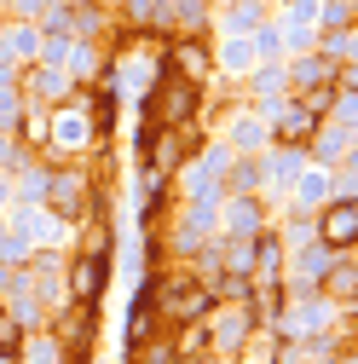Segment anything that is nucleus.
<instances>
[{"instance_id": "f257e3e1", "label": "nucleus", "mask_w": 358, "mask_h": 364, "mask_svg": "<svg viewBox=\"0 0 358 364\" xmlns=\"http://www.w3.org/2000/svg\"><path fill=\"white\" fill-rule=\"evenodd\" d=\"M202 330H208V353H214V358L237 364V358H243V347H249V336H254L260 324H254L249 301H214V306H208V318H202Z\"/></svg>"}, {"instance_id": "423d86ee", "label": "nucleus", "mask_w": 358, "mask_h": 364, "mask_svg": "<svg viewBox=\"0 0 358 364\" xmlns=\"http://www.w3.org/2000/svg\"><path fill=\"white\" fill-rule=\"evenodd\" d=\"M6 232H12V237H23L29 249H58V237L70 232V225H64L47 203H18V208L6 214Z\"/></svg>"}, {"instance_id": "473e14b6", "label": "nucleus", "mask_w": 358, "mask_h": 364, "mask_svg": "<svg viewBox=\"0 0 358 364\" xmlns=\"http://www.w3.org/2000/svg\"><path fill=\"white\" fill-rule=\"evenodd\" d=\"M208 6H214V0H208Z\"/></svg>"}, {"instance_id": "6e6552de", "label": "nucleus", "mask_w": 358, "mask_h": 364, "mask_svg": "<svg viewBox=\"0 0 358 364\" xmlns=\"http://www.w3.org/2000/svg\"><path fill=\"white\" fill-rule=\"evenodd\" d=\"M318 243L324 249H352V237H358V203L352 197H330L324 208H318Z\"/></svg>"}, {"instance_id": "6ab92c4d", "label": "nucleus", "mask_w": 358, "mask_h": 364, "mask_svg": "<svg viewBox=\"0 0 358 364\" xmlns=\"http://www.w3.org/2000/svg\"><path fill=\"white\" fill-rule=\"evenodd\" d=\"M162 29L202 35L208 29V0H162Z\"/></svg>"}, {"instance_id": "20e7f679", "label": "nucleus", "mask_w": 358, "mask_h": 364, "mask_svg": "<svg viewBox=\"0 0 358 364\" xmlns=\"http://www.w3.org/2000/svg\"><path fill=\"white\" fill-rule=\"evenodd\" d=\"M93 197H99V186H93L87 173L53 162V173H47V197H40V203H47V208L70 225V232H75V225H87V214H93Z\"/></svg>"}, {"instance_id": "bb28decb", "label": "nucleus", "mask_w": 358, "mask_h": 364, "mask_svg": "<svg viewBox=\"0 0 358 364\" xmlns=\"http://www.w3.org/2000/svg\"><path fill=\"white\" fill-rule=\"evenodd\" d=\"M18 353H23V324L0 306V358H18Z\"/></svg>"}, {"instance_id": "ddd939ff", "label": "nucleus", "mask_w": 358, "mask_h": 364, "mask_svg": "<svg viewBox=\"0 0 358 364\" xmlns=\"http://www.w3.org/2000/svg\"><path fill=\"white\" fill-rule=\"evenodd\" d=\"M272 23L283 29V47H289V53L312 47V35H318V0H289Z\"/></svg>"}, {"instance_id": "5701e85b", "label": "nucleus", "mask_w": 358, "mask_h": 364, "mask_svg": "<svg viewBox=\"0 0 358 364\" xmlns=\"http://www.w3.org/2000/svg\"><path fill=\"white\" fill-rule=\"evenodd\" d=\"M249 53H254V64H283V58H289V47H283V29H278L272 18H266V23L249 35Z\"/></svg>"}, {"instance_id": "0eeeda50", "label": "nucleus", "mask_w": 358, "mask_h": 364, "mask_svg": "<svg viewBox=\"0 0 358 364\" xmlns=\"http://www.w3.org/2000/svg\"><path fill=\"white\" fill-rule=\"evenodd\" d=\"M254 232H266L260 191H226L219 197V237H254Z\"/></svg>"}, {"instance_id": "4be33fe9", "label": "nucleus", "mask_w": 358, "mask_h": 364, "mask_svg": "<svg viewBox=\"0 0 358 364\" xmlns=\"http://www.w3.org/2000/svg\"><path fill=\"white\" fill-rule=\"evenodd\" d=\"M266 18V0H226V35H254Z\"/></svg>"}, {"instance_id": "c756f323", "label": "nucleus", "mask_w": 358, "mask_h": 364, "mask_svg": "<svg viewBox=\"0 0 358 364\" xmlns=\"http://www.w3.org/2000/svg\"><path fill=\"white\" fill-rule=\"evenodd\" d=\"M12 278H18V266H6V260H0V295L12 289Z\"/></svg>"}, {"instance_id": "dca6fc26", "label": "nucleus", "mask_w": 358, "mask_h": 364, "mask_svg": "<svg viewBox=\"0 0 358 364\" xmlns=\"http://www.w3.org/2000/svg\"><path fill=\"white\" fill-rule=\"evenodd\" d=\"M254 289H278L283 284V237L278 232H254Z\"/></svg>"}, {"instance_id": "412c9836", "label": "nucleus", "mask_w": 358, "mask_h": 364, "mask_svg": "<svg viewBox=\"0 0 358 364\" xmlns=\"http://www.w3.org/2000/svg\"><path fill=\"white\" fill-rule=\"evenodd\" d=\"M312 41H318V53H324L330 64H352V53H358V23H341V29H318Z\"/></svg>"}, {"instance_id": "b1692460", "label": "nucleus", "mask_w": 358, "mask_h": 364, "mask_svg": "<svg viewBox=\"0 0 358 364\" xmlns=\"http://www.w3.org/2000/svg\"><path fill=\"white\" fill-rule=\"evenodd\" d=\"M127 364H179V358H173V341L168 336H145V341L127 347Z\"/></svg>"}, {"instance_id": "f3484780", "label": "nucleus", "mask_w": 358, "mask_h": 364, "mask_svg": "<svg viewBox=\"0 0 358 364\" xmlns=\"http://www.w3.org/2000/svg\"><path fill=\"white\" fill-rule=\"evenodd\" d=\"M116 29L121 35H156L162 29V0H116Z\"/></svg>"}, {"instance_id": "a211bd4d", "label": "nucleus", "mask_w": 358, "mask_h": 364, "mask_svg": "<svg viewBox=\"0 0 358 364\" xmlns=\"http://www.w3.org/2000/svg\"><path fill=\"white\" fill-rule=\"evenodd\" d=\"M289 197H295V203H289L295 214L324 208V203H330V168H300V173H295V186H289Z\"/></svg>"}, {"instance_id": "9b49d317", "label": "nucleus", "mask_w": 358, "mask_h": 364, "mask_svg": "<svg viewBox=\"0 0 358 364\" xmlns=\"http://www.w3.org/2000/svg\"><path fill=\"white\" fill-rule=\"evenodd\" d=\"M283 81H289V93L335 87V64H330L324 53H289V58H283Z\"/></svg>"}, {"instance_id": "393cba45", "label": "nucleus", "mask_w": 358, "mask_h": 364, "mask_svg": "<svg viewBox=\"0 0 358 364\" xmlns=\"http://www.w3.org/2000/svg\"><path fill=\"white\" fill-rule=\"evenodd\" d=\"M254 99H283L289 93V81H283V64H254Z\"/></svg>"}, {"instance_id": "4468645a", "label": "nucleus", "mask_w": 358, "mask_h": 364, "mask_svg": "<svg viewBox=\"0 0 358 364\" xmlns=\"http://www.w3.org/2000/svg\"><path fill=\"white\" fill-rule=\"evenodd\" d=\"M162 70L185 75V81H208L214 75V58H208V47H202L197 35H179L173 47H168V58H162Z\"/></svg>"}, {"instance_id": "2f4dec72", "label": "nucleus", "mask_w": 358, "mask_h": 364, "mask_svg": "<svg viewBox=\"0 0 358 364\" xmlns=\"http://www.w3.org/2000/svg\"><path fill=\"white\" fill-rule=\"evenodd\" d=\"M70 6H81V0H70Z\"/></svg>"}, {"instance_id": "39448f33", "label": "nucleus", "mask_w": 358, "mask_h": 364, "mask_svg": "<svg viewBox=\"0 0 358 364\" xmlns=\"http://www.w3.org/2000/svg\"><path fill=\"white\" fill-rule=\"evenodd\" d=\"M341 324V312L330 295H283V312H278V336L283 341H306V336H318V330H335Z\"/></svg>"}, {"instance_id": "cd10ccee", "label": "nucleus", "mask_w": 358, "mask_h": 364, "mask_svg": "<svg viewBox=\"0 0 358 364\" xmlns=\"http://www.w3.org/2000/svg\"><path fill=\"white\" fill-rule=\"evenodd\" d=\"M12 6V18H29V23H40V12L47 6H58V0H6Z\"/></svg>"}, {"instance_id": "f03ea898", "label": "nucleus", "mask_w": 358, "mask_h": 364, "mask_svg": "<svg viewBox=\"0 0 358 364\" xmlns=\"http://www.w3.org/2000/svg\"><path fill=\"white\" fill-rule=\"evenodd\" d=\"M145 116H156L162 127H185L202 116V81H185V75H173L162 70V81L145 93Z\"/></svg>"}, {"instance_id": "aec40b11", "label": "nucleus", "mask_w": 358, "mask_h": 364, "mask_svg": "<svg viewBox=\"0 0 358 364\" xmlns=\"http://www.w3.org/2000/svg\"><path fill=\"white\" fill-rule=\"evenodd\" d=\"M266 139H272V133H266V116H260V110H237V116H232V133H226L232 151H260Z\"/></svg>"}, {"instance_id": "a878e982", "label": "nucleus", "mask_w": 358, "mask_h": 364, "mask_svg": "<svg viewBox=\"0 0 358 364\" xmlns=\"http://www.w3.org/2000/svg\"><path fill=\"white\" fill-rule=\"evenodd\" d=\"M219 70H232V75L254 70V53H249V35H232L226 47H219Z\"/></svg>"}, {"instance_id": "2eb2a0df", "label": "nucleus", "mask_w": 358, "mask_h": 364, "mask_svg": "<svg viewBox=\"0 0 358 364\" xmlns=\"http://www.w3.org/2000/svg\"><path fill=\"white\" fill-rule=\"evenodd\" d=\"M300 168H306V151H300V145H272V151H260V191H266V186L289 191Z\"/></svg>"}, {"instance_id": "7c9ffc66", "label": "nucleus", "mask_w": 358, "mask_h": 364, "mask_svg": "<svg viewBox=\"0 0 358 364\" xmlns=\"http://www.w3.org/2000/svg\"><path fill=\"white\" fill-rule=\"evenodd\" d=\"M324 364H358V353H335V358H324Z\"/></svg>"}, {"instance_id": "9d476101", "label": "nucleus", "mask_w": 358, "mask_h": 364, "mask_svg": "<svg viewBox=\"0 0 358 364\" xmlns=\"http://www.w3.org/2000/svg\"><path fill=\"white\" fill-rule=\"evenodd\" d=\"M104 272H110V255H75V260L64 266V301H93V306H99Z\"/></svg>"}, {"instance_id": "1a4fd4ad", "label": "nucleus", "mask_w": 358, "mask_h": 364, "mask_svg": "<svg viewBox=\"0 0 358 364\" xmlns=\"http://www.w3.org/2000/svg\"><path fill=\"white\" fill-rule=\"evenodd\" d=\"M318 122H324L318 110H306V105L289 93V99L278 105V116L266 122V133H272V145H306L312 133H318Z\"/></svg>"}, {"instance_id": "f8f14e48", "label": "nucleus", "mask_w": 358, "mask_h": 364, "mask_svg": "<svg viewBox=\"0 0 358 364\" xmlns=\"http://www.w3.org/2000/svg\"><path fill=\"white\" fill-rule=\"evenodd\" d=\"M318 295H330L335 306H358V255L352 249H335L330 272L318 278Z\"/></svg>"}, {"instance_id": "7ed1b4c3", "label": "nucleus", "mask_w": 358, "mask_h": 364, "mask_svg": "<svg viewBox=\"0 0 358 364\" xmlns=\"http://www.w3.org/2000/svg\"><path fill=\"white\" fill-rule=\"evenodd\" d=\"M214 295L208 284L197 278V272H173V278H156V312L162 324H197V318H208Z\"/></svg>"}, {"instance_id": "c85d7f7f", "label": "nucleus", "mask_w": 358, "mask_h": 364, "mask_svg": "<svg viewBox=\"0 0 358 364\" xmlns=\"http://www.w3.org/2000/svg\"><path fill=\"white\" fill-rule=\"evenodd\" d=\"M6 203H12V173L0 168V214H6Z\"/></svg>"}]
</instances>
